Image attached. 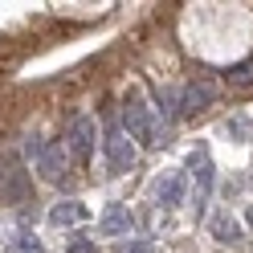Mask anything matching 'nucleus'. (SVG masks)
<instances>
[{
  "label": "nucleus",
  "mask_w": 253,
  "mask_h": 253,
  "mask_svg": "<svg viewBox=\"0 0 253 253\" xmlns=\"http://www.w3.org/2000/svg\"><path fill=\"white\" fill-rule=\"evenodd\" d=\"M123 126H126V135L139 139L143 147L168 143V139H164V126L151 119V106L143 102V94H139V90H126V98H123Z\"/></svg>",
  "instance_id": "1"
},
{
  "label": "nucleus",
  "mask_w": 253,
  "mask_h": 253,
  "mask_svg": "<svg viewBox=\"0 0 253 253\" xmlns=\"http://www.w3.org/2000/svg\"><path fill=\"white\" fill-rule=\"evenodd\" d=\"M25 151L37 160V171L45 180H61V171H66V151H61L57 143H45V139H29Z\"/></svg>",
  "instance_id": "2"
},
{
  "label": "nucleus",
  "mask_w": 253,
  "mask_h": 253,
  "mask_svg": "<svg viewBox=\"0 0 253 253\" xmlns=\"http://www.w3.org/2000/svg\"><path fill=\"white\" fill-rule=\"evenodd\" d=\"M106 160H110L115 171H131L135 168L139 151H135V143H131V135H126V131H110L106 135Z\"/></svg>",
  "instance_id": "3"
},
{
  "label": "nucleus",
  "mask_w": 253,
  "mask_h": 253,
  "mask_svg": "<svg viewBox=\"0 0 253 253\" xmlns=\"http://www.w3.org/2000/svg\"><path fill=\"white\" fill-rule=\"evenodd\" d=\"M70 151H74L82 164H86L90 155H94V119L78 115V119L70 123Z\"/></svg>",
  "instance_id": "4"
},
{
  "label": "nucleus",
  "mask_w": 253,
  "mask_h": 253,
  "mask_svg": "<svg viewBox=\"0 0 253 253\" xmlns=\"http://www.w3.org/2000/svg\"><path fill=\"white\" fill-rule=\"evenodd\" d=\"M184 171H164L160 180H155V200L164 204V209H176V204H184Z\"/></svg>",
  "instance_id": "5"
},
{
  "label": "nucleus",
  "mask_w": 253,
  "mask_h": 253,
  "mask_svg": "<svg viewBox=\"0 0 253 253\" xmlns=\"http://www.w3.org/2000/svg\"><path fill=\"white\" fill-rule=\"evenodd\" d=\"M216 98V90L209 82H192V86H184L180 94V115H200V110H209Z\"/></svg>",
  "instance_id": "6"
},
{
  "label": "nucleus",
  "mask_w": 253,
  "mask_h": 253,
  "mask_svg": "<svg viewBox=\"0 0 253 253\" xmlns=\"http://www.w3.org/2000/svg\"><path fill=\"white\" fill-rule=\"evenodd\" d=\"M209 233L216 237V241H225V245H233V241H241V225H237V216H233L229 209H220V212H212V220H209Z\"/></svg>",
  "instance_id": "7"
},
{
  "label": "nucleus",
  "mask_w": 253,
  "mask_h": 253,
  "mask_svg": "<svg viewBox=\"0 0 253 253\" xmlns=\"http://www.w3.org/2000/svg\"><path fill=\"white\" fill-rule=\"evenodd\" d=\"M98 233H102V237L131 233V209H123V204H110V209H106V216L98 220Z\"/></svg>",
  "instance_id": "8"
},
{
  "label": "nucleus",
  "mask_w": 253,
  "mask_h": 253,
  "mask_svg": "<svg viewBox=\"0 0 253 253\" xmlns=\"http://www.w3.org/2000/svg\"><path fill=\"white\" fill-rule=\"evenodd\" d=\"M78 220H86V204L82 200H61L49 209V225H78Z\"/></svg>",
  "instance_id": "9"
},
{
  "label": "nucleus",
  "mask_w": 253,
  "mask_h": 253,
  "mask_svg": "<svg viewBox=\"0 0 253 253\" xmlns=\"http://www.w3.org/2000/svg\"><path fill=\"white\" fill-rule=\"evenodd\" d=\"M33 188H29V180H25V171H8V184H4V196L17 204V200H25Z\"/></svg>",
  "instance_id": "10"
},
{
  "label": "nucleus",
  "mask_w": 253,
  "mask_h": 253,
  "mask_svg": "<svg viewBox=\"0 0 253 253\" xmlns=\"http://www.w3.org/2000/svg\"><path fill=\"white\" fill-rule=\"evenodd\" d=\"M229 82H233V86L253 82V61H241V66H233V70H229Z\"/></svg>",
  "instance_id": "11"
},
{
  "label": "nucleus",
  "mask_w": 253,
  "mask_h": 253,
  "mask_svg": "<svg viewBox=\"0 0 253 253\" xmlns=\"http://www.w3.org/2000/svg\"><path fill=\"white\" fill-rule=\"evenodd\" d=\"M70 253H98V249H94V241H86V237H74Z\"/></svg>",
  "instance_id": "12"
},
{
  "label": "nucleus",
  "mask_w": 253,
  "mask_h": 253,
  "mask_svg": "<svg viewBox=\"0 0 253 253\" xmlns=\"http://www.w3.org/2000/svg\"><path fill=\"white\" fill-rule=\"evenodd\" d=\"M123 253H151V241H135V245H126Z\"/></svg>",
  "instance_id": "13"
},
{
  "label": "nucleus",
  "mask_w": 253,
  "mask_h": 253,
  "mask_svg": "<svg viewBox=\"0 0 253 253\" xmlns=\"http://www.w3.org/2000/svg\"><path fill=\"white\" fill-rule=\"evenodd\" d=\"M249 225H253V209H249Z\"/></svg>",
  "instance_id": "14"
},
{
  "label": "nucleus",
  "mask_w": 253,
  "mask_h": 253,
  "mask_svg": "<svg viewBox=\"0 0 253 253\" xmlns=\"http://www.w3.org/2000/svg\"><path fill=\"white\" fill-rule=\"evenodd\" d=\"M33 253H41V249H33Z\"/></svg>",
  "instance_id": "15"
}]
</instances>
